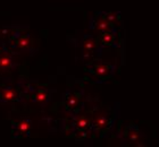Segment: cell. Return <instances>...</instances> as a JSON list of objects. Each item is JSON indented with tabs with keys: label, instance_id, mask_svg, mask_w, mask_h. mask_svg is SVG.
<instances>
[{
	"label": "cell",
	"instance_id": "8fae6325",
	"mask_svg": "<svg viewBox=\"0 0 159 147\" xmlns=\"http://www.w3.org/2000/svg\"><path fill=\"white\" fill-rule=\"evenodd\" d=\"M75 126L80 130H85L90 126V119L88 117H85V115L77 118L76 121H75Z\"/></svg>",
	"mask_w": 159,
	"mask_h": 147
},
{
	"label": "cell",
	"instance_id": "30bf717a",
	"mask_svg": "<svg viewBox=\"0 0 159 147\" xmlns=\"http://www.w3.org/2000/svg\"><path fill=\"white\" fill-rule=\"evenodd\" d=\"M100 41L105 44V45H110L115 42V35L113 34L111 31H108V32H103L101 33L100 35Z\"/></svg>",
	"mask_w": 159,
	"mask_h": 147
},
{
	"label": "cell",
	"instance_id": "9c48e42d",
	"mask_svg": "<svg viewBox=\"0 0 159 147\" xmlns=\"http://www.w3.org/2000/svg\"><path fill=\"white\" fill-rule=\"evenodd\" d=\"M80 104V96L75 93L73 94H70L67 96V100H66V106L67 109H70V110H75V109L79 106Z\"/></svg>",
	"mask_w": 159,
	"mask_h": 147
},
{
	"label": "cell",
	"instance_id": "4fadbf2b",
	"mask_svg": "<svg viewBox=\"0 0 159 147\" xmlns=\"http://www.w3.org/2000/svg\"><path fill=\"white\" fill-rule=\"evenodd\" d=\"M108 123H109V121H108V119L105 115H100V117H98L94 120V127L98 130H103L108 126Z\"/></svg>",
	"mask_w": 159,
	"mask_h": 147
},
{
	"label": "cell",
	"instance_id": "5bb4252c",
	"mask_svg": "<svg viewBox=\"0 0 159 147\" xmlns=\"http://www.w3.org/2000/svg\"><path fill=\"white\" fill-rule=\"evenodd\" d=\"M103 16H105V18H106L107 20H108V23L113 26L114 24L117 23V20H118L119 16L117 13H114V11H108V13L103 14Z\"/></svg>",
	"mask_w": 159,
	"mask_h": 147
},
{
	"label": "cell",
	"instance_id": "3957f363",
	"mask_svg": "<svg viewBox=\"0 0 159 147\" xmlns=\"http://www.w3.org/2000/svg\"><path fill=\"white\" fill-rule=\"evenodd\" d=\"M14 68V58L13 52L7 49L5 44H1L0 49V74L9 72Z\"/></svg>",
	"mask_w": 159,
	"mask_h": 147
},
{
	"label": "cell",
	"instance_id": "9a60e30c",
	"mask_svg": "<svg viewBox=\"0 0 159 147\" xmlns=\"http://www.w3.org/2000/svg\"><path fill=\"white\" fill-rule=\"evenodd\" d=\"M140 135H139V131L138 130H134V129H131V130L129 131V139L132 143H135L138 139H139Z\"/></svg>",
	"mask_w": 159,
	"mask_h": 147
},
{
	"label": "cell",
	"instance_id": "6da1fadb",
	"mask_svg": "<svg viewBox=\"0 0 159 147\" xmlns=\"http://www.w3.org/2000/svg\"><path fill=\"white\" fill-rule=\"evenodd\" d=\"M6 45L7 49H9L11 52H24L27 50L31 49V46L33 44V40L32 36L29 33H20V35H17L16 37L10 39L9 41H7L6 43H3Z\"/></svg>",
	"mask_w": 159,
	"mask_h": 147
},
{
	"label": "cell",
	"instance_id": "277c9868",
	"mask_svg": "<svg viewBox=\"0 0 159 147\" xmlns=\"http://www.w3.org/2000/svg\"><path fill=\"white\" fill-rule=\"evenodd\" d=\"M20 89L14 86H0V102L8 103L20 100Z\"/></svg>",
	"mask_w": 159,
	"mask_h": 147
},
{
	"label": "cell",
	"instance_id": "8992f818",
	"mask_svg": "<svg viewBox=\"0 0 159 147\" xmlns=\"http://www.w3.org/2000/svg\"><path fill=\"white\" fill-rule=\"evenodd\" d=\"M96 46H97L96 40L93 39V37H91V36H86L85 39L83 40V43H82V48H83V51H84V57H85V58H89L93 50L96 49Z\"/></svg>",
	"mask_w": 159,
	"mask_h": 147
},
{
	"label": "cell",
	"instance_id": "5b68a950",
	"mask_svg": "<svg viewBox=\"0 0 159 147\" xmlns=\"http://www.w3.org/2000/svg\"><path fill=\"white\" fill-rule=\"evenodd\" d=\"M23 27L18 25H6L1 27L0 28V42L5 43L13 37H16L20 33H23Z\"/></svg>",
	"mask_w": 159,
	"mask_h": 147
},
{
	"label": "cell",
	"instance_id": "52a82bcc",
	"mask_svg": "<svg viewBox=\"0 0 159 147\" xmlns=\"http://www.w3.org/2000/svg\"><path fill=\"white\" fill-rule=\"evenodd\" d=\"M94 28L100 33L111 31V25L108 23V20L105 18V16H98L94 20Z\"/></svg>",
	"mask_w": 159,
	"mask_h": 147
},
{
	"label": "cell",
	"instance_id": "7c38bea8",
	"mask_svg": "<svg viewBox=\"0 0 159 147\" xmlns=\"http://www.w3.org/2000/svg\"><path fill=\"white\" fill-rule=\"evenodd\" d=\"M48 98H49V95L43 89H38L33 95V100L38 103H44L48 101Z\"/></svg>",
	"mask_w": 159,
	"mask_h": 147
},
{
	"label": "cell",
	"instance_id": "7a4b0ae2",
	"mask_svg": "<svg viewBox=\"0 0 159 147\" xmlns=\"http://www.w3.org/2000/svg\"><path fill=\"white\" fill-rule=\"evenodd\" d=\"M31 129H32V122L30 119H20L18 121L11 122V137L22 138L30 136Z\"/></svg>",
	"mask_w": 159,
	"mask_h": 147
},
{
	"label": "cell",
	"instance_id": "ba28073f",
	"mask_svg": "<svg viewBox=\"0 0 159 147\" xmlns=\"http://www.w3.org/2000/svg\"><path fill=\"white\" fill-rule=\"evenodd\" d=\"M93 72L96 74L97 76L99 77H107L109 75L110 68L107 65H103V63H99V65H96L93 67Z\"/></svg>",
	"mask_w": 159,
	"mask_h": 147
}]
</instances>
